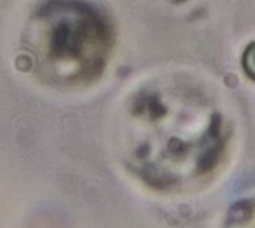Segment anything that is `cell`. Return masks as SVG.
<instances>
[{
	"label": "cell",
	"mask_w": 255,
	"mask_h": 228,
	"mask_svg": "<svg viewBox=\"0 0 255 228\" xmlns=\"http://www.w3.org/2000/svg\"><path fill=\"white\" fill-rule=\"evenodd\" d=\"M149 127L136 148L142 176L160 190L196 184L217 169L226 148L223 119L217 112L193 111L185 115L139 114Z\"/></svg>",
	"instance_id": "6da1fadb"
},
{
	"label": "cell",
	"mask_w": 255,
	"mask_h": 228,
	"mask_svg": "<svg viewBox=\"0 0 255 228\" xmlns=\"http://www.w3.org/2000/svg\"><path fill=\"white\" fill-rule=\"evenodd\" d=\"M37 61L48 76L85 82L99 76L112 45L108 19L82 1H54L36 15L31 28Z\"/></svg>",
	"instance_id": "7a4b0ae2"
},
{
	"label": "cell",
	"mask_w": 255,
	"mask_h": 228,
	"mask_svg": "<svg viewBox=\"0 0 255 228\" xmlns=\"http://www.w3.org/2000/svg\"><path fill=\"white\" fill-rule=\"evenodd\" d=\"M223 228H255V199L235 203L227 212Z\"/></svg>",
	"instance_id": "3957f363"
},
{
	"label": "cell",
	"mask_w": 255,
	"mask_h": 228,
	"mask_svg": "<svg viewBox=\"0 0 255 228\" xmlns=\"http://www.w3.org/2000/svg\"><path fill=\"white\" fill-rule=\"evenodd\" d=\"M244 69L247 70L250 78L255 79V43H253L248 48V51L244 57Z\"/></svg>",
	"instance_id": "277c9868"
}]
</instances>
